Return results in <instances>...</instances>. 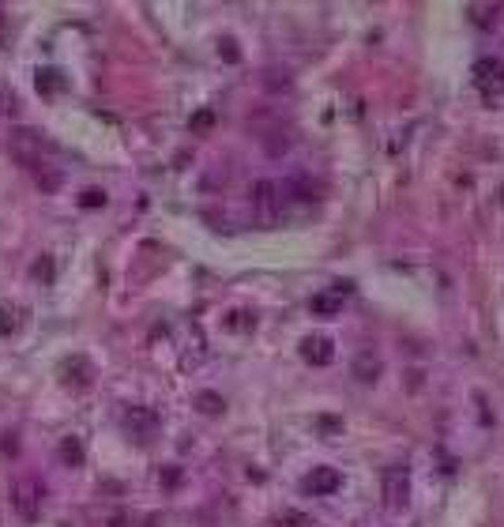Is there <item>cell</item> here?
Wrapping results in <instances>:
<instances>
[{
    "mask_svg": "<svg viewBox=\"0 0 504 527\" xmlns=\"http://www.w3.org/2000/svg\"><path fill=\"white\" fill-rule=\"evenodd\" d=\"M196 411L207 414V418H215V414L226 411V403H222V395H215V392H200L196 395Z\"/></svg>",
    "mask_w": 504,
    "mask_h": 527,
    "instance_id": "12",
    "label": "cell"
},
{
    "mask_svg": "<svg viewBox=\"0 0 504 527\" xmlns=\"http://www.w3.org/2000/svg\"><path fill=\"white\" fill-rule=\"evenodd\" d=\"M252 211L260 223H275L282 211V189L275 181H256L252 185Z\"/></svg>",
    "mask_w": 504,
    "mask_h": 527,
    "instance_id": "3",
    "label": "cell"
},
{
    "mask_svg": "<svg viewBox=\"0 0 504 527\" xmlns=\"http://www.w3.org/2000/svg\"><path fill=\"white\" fill-rule=\"evenodd\" d=\"M474 75H478V83L481 87H500L504 83V61H497V57H481L478 64H474Z\"/></svg>",
    "mask_w": 504,
    "mask_h": 527,
    "instance_id": "8",
    "label": "cell"
},
{
    "mask_svg": "<svg viewBox=\"0 0 504 527\" xmlns=\"http://www.w3.org/2000/svg\"><path fill=\"white\" fill-rule=\"evenodd\" d=\"M339 486H343V475H339L335 467H313V475L305 478V490H309L313 497H332Z\"/></svg>",
    "mask_w": 504,
    "mask_h": 527,
    "instance_id": "6",
    "label": "cell"
},
{
    "mask_svg": "<svg viewBox=\"0 0 504 527\" xmlns=\"http://www.w3.org/2000/svg\"><path fill=\"white\" fill-rule=\"evenodd\" d=\"M34 181H38V189H42V192H61V185H64V178H61V170H57V166L38 170V173H34Z\"/></svg>",
    "mask_w": 504,
    "mask_h": 527,
    "instance_id": "14",
    "label": "cell"
},
{
    "mask_svg": "<svg viewBox=\"0 0 504 527\" xmlns=\"http://www.w3.org/2000/svg\"><path fill=\"white\" fill-rule=\"evenodd\" d=\"M42 151H46V140L38 136V132H30V128H19V132H12V155L23 162L27 170H46L49 162L42 159Z\"/></svg>",
    "mask_w": 504,
    "mask_h": 527,
    "instance_id": "2",
    "label": "cell"
},
{
    "mask_svg": "<svg viewBox=\"0 0 504 527\" xmlns=\"http://www.w3.org/2000/svg\"><path fill=\"white\" fill-rule=\"evenodd\" d=\"M309 309L320 313V316H335L339 309H343V298H335V294H313Z\"/></svg>",
    "mask_w": 504,
    "mask_h": 527,
    "instance_id": "11",
    "label": "cell"
},
{
    "mask_svg": "<svg viewBox=\"0 0 504 527\" xmlns=\"http://www.w3.org/2000/svg\"><path fill=\"white\" fill-rule=\"evenodd\" d=\"M42 497H46V490H42L38 478H15L12 482V509L23 523H34L42 516Z\"/></svg>",
    "mask_w": 504,
    "mask_h": 527,
    "instance_id": "1",
    "label": "cell"
},
{
    "mask_svg": "<svg viewBox=\"0 0 504 527\" xmlns=\"http://www.w3.org/2000/svg\"><path fill=\"white\" fill-rule=\"evenodd\" d=\"M80 204H83V207H106V192H102V189H87V192L80 196Z\"/></svg>",
    "mask_w": 504,
    "mask_h": 527,
    "instance_id": "18",
    "label": "cell"
},
{
    "mask_svg": "<svg viewBox=\"0 0 504 527\" xmlns=\"http://www.w3.org/2000/svg\"><path fill=\"white\" fill-rule=\"evenodd\" d=\"M30 271H34V279H42V283H53V260H49V256H42V260H38Z\"/></svg>",
    "mask_w": 504,
    "mask_h": 527,
    "instance_id": "17",
    "label": "cell"
},
{
    "mask_svg": "<svg viewBox=\"0 0 504 527\" xmlns=\"http://www.w3.org/2000/svg\"><path fill=\"white\" fill-rule=\"evenodd\" d=\"M83 445H80V437H64V441H61V459H64V464H68V467H80L83 464Z\"/></svg>",
    "mask_w": 504,
    "mask_h": 527,
    "instance_id": "13",
    "label": "cell"
},
{
    "mask_svg": "<svg viewBox=\"0 0 504 527\" xmlns=\"http://www.w3.org/2000/svg\"><path fill=\"white\" fill-rule=\"evenodd\" d=\"M38 87H42V91H57V87H61V80H57V72H53V68H46V72H42V75H38Z\"/></svg>",
    "mask_w": 504,
    "mask_h": 527,
    "instance_id": "20",
    "label": "cell"
},
{
    "mask_svg": "<svg viewBox=\"0 0 504 527\" xmlns=\"http://www.w3.org/2000/svg\"><path fill=\"white\" fill-rule=\"evenodd\" d=\"M0 113H15V94L0 91Z\"/></svg>",
    "mask_w": 504,
    "mask_h": 527,
    "instance_id": "21",
    "label": "cell"
},
{
    "mask_svg": "<svg viewBox=\"0 0 504 527\" xmlns=\"http://www.w3.org/2000/svg\"><path fill=\"white\" fill-rule=\"evenodd\" d=\"M222 53H226V61H237V49H234V42H222Z\"/></svg>",
    "mask_w": 504,
    "mask_h": 527,
    "instance_id": "22",
    "label": "cell"
},
{
    "mask_svg": "<svg viewBox=\"0 0 504 527\" xmlns=\"http://www.w3.org/2000/svg\"><path fill=\"white\" fill-rule=\"evenodd\" d=\"M264 87H267V91H290V72L286 68H267L264 72Z\"/></svg>",
    "mask_w": 504,
    "mask_h": 527,
    "instance_id": "15",
    "label": "cell"
},
{
    "mask_svg": "<svg viewBox=\"0 0 504 527\" xmlns=\"http://www.w3.org/2000/svg\"><path fill=\"white\" fill-rule=\"evenodd\" d=\"M407 497H410V478L399 464L396 467H384V509L388 512H403L407 509Z\"/></svg>",
    "mask_w": 504,
    "mask_h": 527,
    "instance_id": "4",
    "label": "cell"
},
{
    "mask_svg": "<svg viewBox=\"0 0 504 527\" xmlns=\"http://www.w3.org/2000/svg\"><path fill=\"white\" fill-rule=\"evenodd\" d=\"M354 377L361 384H372V380L380 377V358L372 354V350H361V354L354 358Z\"/></svg>",
    "mask_w": 504,
    "mask_h": 527,
    "instance_id": "9",
    "label": "cell"
},
{
    "mask_svg": "<svg viewBox=\"0 0 504 527\" xmlns=\"http://www.w3.org/2000/svg\"><path fill=\"white\" fill-rule=\"evenodd\" d=\"M125 430L136 437V441H151V437H155V430H158V414L155 411H147V407H132L125 414Z\"/></svg>",
    "mask_w": 504,
    "mask_h": 527,
    "instance_id": "5",
    "label": "cell"
},
{
    "mask_svg": "<svg viewBox=\"0 0 504 527\" xmlns=\"http://www.w3.org/2000/svg\"><path fill=\"white\" fill-rule=\"evenodd\" d=\"M12 332H15V309L0 305V335H12Z\"/></svg>",
    "mask_w": 504,
    "mask_h": 527,
    "instance_id": "16",
    "label": "cell"
},
{
    "mask_svg": "<svg viewBox=\"0 0 504 527\" xmlns=\"http://www.w3.org/2000/svg\"><path fill=\"white\" fill-rule=\"evenodd\" d=\"M8 42V35H4V16H0V46Z\"/></svg>",
    "mask_w": 504,
    "mask_h": 527,
    "instance_id": "23",
    "label": "cell"
},
{
    "mask_svg": "<svg viewBox=\"0 0 504 527\" xmlns=\"http://www.w3.org/2000/svg\"><path fill=\"white\" fill-rule=\"evenodd\" d=\"M211 125H215V113H211V109H200V113L192 117V132H207Z\"/></svg>",
    "mask_w": 504,
    "mask_h": 527,
    "instance_id": "19",
    "label": "cell"
},
{
    "mask_svg": "<svg viewBox=\"0 0 504 527\" xmlns=\"http://www.w3.org/2000/svg\"><path fill=\"white\" fill-rule=\"evenodd\" d=\"M301 358H305V361H313V366H327V361L335 358L332 339H327V335H309V339L301 343Z\"/></svg>",
    "mask_w": 504,
    "mask_h": 527,
    "instance_id": "7",
    "label": "cell"
},
{
    "mask_svg": "<svg viewBox=\"0 0 504 527\" xmlns=\"http://www.w3.org/2000/svg\"><path fill=\"white\" fill-rule=\"evenodd\" d=\"M64 373H68V384H75V388L91 384V361L87 358H72L68 366H64Z\"/></svg>",
    "mask_w": 504,
    "mask_h": 527,
    "instance_id": "10",
    "label": "cell"
}]
</instances>
